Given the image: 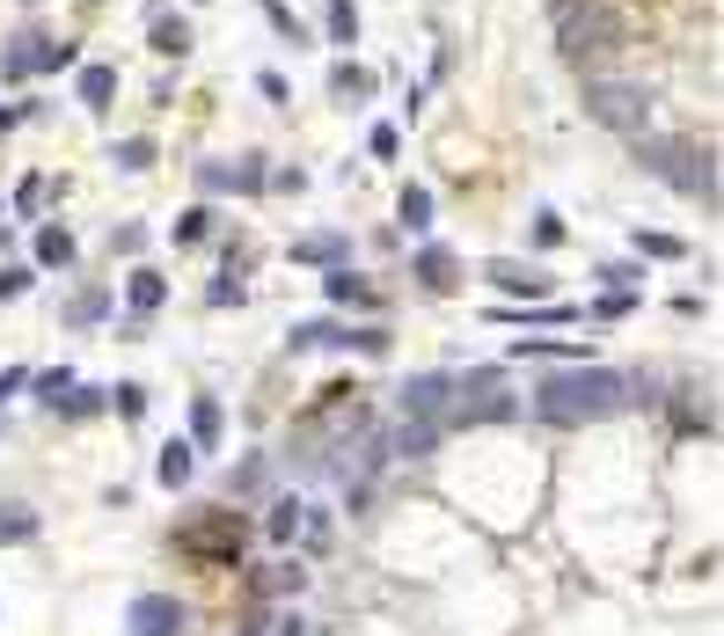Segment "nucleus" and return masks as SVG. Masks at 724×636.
<instances>
[{
	"mask_svg": "<svg viewBox=\"0 0 724 636\" xmlns=\"http://www.w3.org/2000/svg\"><path fill=\"white\" fill-rule=\"evenodd\" d=\"M183 600H169V593H140L132 600V615H124V629L132 636H183Z\"/></svg>",
	"mask_w": 724,
	"mask_h": 636,
	"instance_id": "obj_8",
	"label": "nucleus"
},
{
	"mask_svg": "<svg viewBox=\"0 0 724 636\" xmlns=\"http://www.w3.org/2000/svg\"><path fill=\"white\" fill-rule=\"evenodd\" d=\"M607 293H644V264H601Z\"/></svg>",
	"mask_w": 724,
	"mask_h": 636,
	"instance_id": "obj_31",
	"label": "nucleus"
},
{
	"mask_svg": "<svg viewBox=\"0 0 724 636\" xmlns=\"http://www.w3.org/2000/svg\"><path fill=\"white\" fill-rule=\"evenodd\" d=\"M30 285H37V271H30V264H0V301H22Z\"/></svg>",
	"mask_w": 724,
	"mask_h": 636,
	"instance_id": "obj_33",
	"label": "nucleus"
},
{
	"mask_svg": "<svg viewBox=\"0 0 724 636\" xmlns=\"http://www.w3.org/2000/svg\"><path fill=\"white\" fill-rule=\"evenodd\" d=\"M37 264H59V271L73 264V234L59 228V220H52V228H37Z\"/></svg>",
	"mask_w": 724,
	"mask_h": 636,
	"instance_id": "obj_21",
	"label": "nucleus"
},
{
	"mask_svg": "<svg viewBox=\"0 0 724 636\" xmlns=\"http://www.w3.org/2000/svg\"><path fill=\"white\" fill-rule=\"evenodd\" d=\"M330 44H359V8L352 0H330Z\"/></svg>",
	"mask_w": 724,
	"mask_h": 636,
	"instance_id": "obj_30",
	"label": "nucleus"
},
{
	"mask_svg": "<svg viewBox=\"0 0 724 636\" xmlns=\"http://www.w3.org/2000/svg\"><path fill=\"white\" fill-rule=\"evenodd\" d=\"M67 388H73V373H67V366H59V373H37V403H44V410H52Z\"/></svg>",
	"mask_w": 724,
	"mask_h": 636,
	"instance_id": "obj_37",
	"label": "nucleus"
},
{
	"mask_svg": "<svg viewBox=\"0 0 724 636\" xmlns=\"http://www.w3.org/2000/svg\"><path fill=\"white\" fill-rule=\"evenodd\" d=\"M0 220H8V205H0Z\"/></svg>",
	"mask_w": 724,
	"mask_h": 636,
	"instance_id": "obj_49",
	"label": "nucleus"
},
{
	"mask_svg": "<svg viewBox=\"0 0 724 636\" xmlns=\"http://www.w3.org/2000/svg\"><path fill=\"white\" fill-rule=\"evenodd\" d=\"M183 548H191V556H234V548H242V519L220 513L212 527H191V534H183Z\"/></svg>",
	"mask_w": 724,
	"mask_h": 636,
	"instance_id": "obj_11",
	"label": "nucleus"
},
{
	"mask_svg": "<svg viewBox=\"0 0 724 636\" xmlns=\"http://www.w3.org/2000/svg\"><path fill=\"white\" fill-rule=\"evenodd\" d=\"M446 403H454V373H410V381H403V424L440 432V424H446Z\"/></svg>",
	"mask_w": 724,
	"mask_h": 636,
	"instance_id": "obj_6",
	"label": "nucleus"
},
{
	"mask_svg": "<svg viewBox=\"0 0 724 636\" xmlns=\"http://www.w3.org/2000/svg\"><path fill=\"white\" fill-rule=\"evenodd\" d=\"M103 307H110V293H81V301H73V322H103Z\"/></svg>",
	"mask_w": 724,
	"mask_h": 636,
	"instance_id": "obj_42",
	"label": "nucleus"
},
{
	"mask_svg": "<svg viewBox=\"0 0 724 636\" xmlns=\"http://www.w3.org/2000/svg\"><path fill=\"white\" fill-rule=\"evenodd\" d=\"M630 307H636V293H601V301H593V315L615 322V315H630Z\"/></svg>",
	"mask_w": 724,
	"mask_h": 636,
	"instance_id": "obj_43",
	"label": "nucleus"
},
{
	"mask_svg": "<svg viewBox=\"0 0 724 636\" xmlns=\"http://www.w3.org/2000/svg\"><path fill=\"white\" fill-rule=\"evenodd\" d=\"M395 212H403V228H410V234H424V228H432V191H424V183H403Z\"/></svg>",
	"mask_w": 724,
	"mask_h": 636,
	"instance_id": "obj_19",
	"label": "nucleus"
},
{
	"mask_svg": "<svg viewBox=\"0 0 724 636\" xmlns=\"http://www.w3.org/2000/svg\"><path fill=\"white\" fill-rule=\"evenodd\" d=\"M630 44V16H622L615 0H585V8H564V52L579 59H607Z\"/></svg>",
	"mask_w": 724,
	"mask_h": 636,
	"instance_id": "obj_4",
	"label": "nucleus"
},
{
	"mask_svg": "<svg viewBox=\"0 0 724 636\" xmlns=\"http://www.w3.org/2000/svg\"><path fill=\"white\" fill-rule=\"evenodd\" d=\"M271 534H279V542H293V534H301V505H279V513H271Z\"/></svg>",
	"mask_w": 724,
	"mask_h": 636,
	"instance_id": "obj_41",
	"label": "nucleus"
},
{
	"mask_svg": "<svg viewBox=\"0 0 724 636\" xmlns=\"http://www.w3.org/2000/svg\"><path fill=\"white\" fill-rule=\"evenodd\" d=\"M257 95H264V103H293V89H285V73H257Z\"/></svg>",
	"mask_w": 724,
	"mask_h": 636,
	"instance_id": "obj_40",
	"label": "nucleus"
},
{
	"mask_svg": "<svg viewBox=\"0 0 724 636\" xmlns=\"http://www.w3.org/2000/svg\"><path fill=\"white\" fill-rule=\"evenodd\" d=\"M330 336H336V322H293V330H285V352H315V344H330Z\"/></svg>",
	"mask_w": 724,
	"mask_h": 636,
	"instance_id": "obj_27",
	"label": "nucleus"
},
{
	"mask_svg": "<svg viewBox=\"0 0 724 636\" xmlns=\"http://www.w3.org/2000/svg\"><path fill=\"white\" fill-rule=\"evenodd\" d=\"M644 256L673 264V256H688V242H681V234H644V228H636V264H644Z\"/></svg>",
	"mask_w": 724,
	"mask_h": 636,
	"instance_id": "obj_25",
	"label": "nucleus"
},
{
	"mask_svg": "<svg viewBox=\"0 0 724 636\" xmlns=\"http://www.w3.org/2000/svg\"><path fill=\"white\" fill-rule=\"evenodd\" d=\"M191 440L198 446H220V403H212V395H198V403H191Z\"/></svg>",
	"mask_w": 724,
	"mask_h": 636,
	"instance_id": "obj_26",
	"label": "nucleus"
},
{
	"mask_svg": "<svg viewBox=\"0 0 724 636\" xmlns=\"http://www.w3.org/2000/svg\"><path fill=\"white\" fill-rule=\"evenodd\" d=\"M198 183L205 191H264V161L257 154H242V161H198Z\"/></svg>",
	"mask_w": 724,
	"mask_h": 636,
	"instance_id": "obj_9",
	"label": "nucleus"
},
{
	"mask_svg": "<svg viewBox=\"0 0 724 636\" xmlns=\"http://www.w3.org/2000/svg\"><path fill=\"white\" fill-rule=\"evenodd\" d=\"M37 205H44V176H30V183L16 191V212H37Z\"/></svg>",
	"mask_w": 724,
	"mask_h": 636,
	"instance_id": "obj_45",
	"label": "nucleus"
},
{
	"mask_svg": "<svg viewBox=\"0 0 724 636\" xmlns=\"http://www.w3.org/2000/svg\"><path fill=\"white\" fill-rule=\"evenodd\" d=\"M527 234H534V249H556V242H564V220H556V212L542 205V212H534V228H527Z\"/></svg>",
	"mask_w": 724,
	"mask_h": 636,
	"instance_id": "obj_35",
	"label": "nucleus"
},
{
	"mask_svg": "<svg viewBox=\"0 0 724 636\" xmlns=\"http://www.w3.org/2000/svg\"><path fill=\"white\" fill-rule=\"evenodd\" d=\"M585 118H601L607 132H644L652 124V95L636 89V81H607V73H585Z\"/></svg>",
	"mask_w": 724,
	"mask_h": 636,
	"instance_id": "obj_5",
	"label": "nucleus"
},
{
	"mask_svg": "<svg viewBox=\"0 0 724 636\" xmlns=\"http://www.w3.org/2000/svg\"><path fill=\"white\" fill-rule=\"evenodd\" d=\"M279 636H308V629H301V622H279Z\"/></svg>",
	"mask_w": 724,
	"mask_h": 636,
	"instance_id": "obj_48",
	"label": "nucleus"
},
{
	"mask_svg": "<svg viewBox=\"0 0 724 636\" xmlns=\"http://www.w3.org/2000/svg\"><path fill=\"white\" fill-rule=\"evenodd\" d=\"M636 381L615 366H564V373H549L542 388H534V417L542 424H601L615 417V410L636 403Z\"/></svg>",
	"mask_w": 724,
	"mask_h": 636,
	"instance_id": "obj_1",
	"label": "nucleus"
},
{
	"mask_svg": "<svg viewBox=\"0 0 724 636\" xmlns=\"http://www.w3.org/2000/svg\"><path fill=\"white\" fill-rule=\"evenodd\" d=\"M110 161L140 176V169H154V140H147V132H132V140H118V147H110Z\"/></svg>",
	"mask_w": 724,
	"mask_h": 636,
	"instance_id": "obj_23",
	"label": "nucleus"
},
{
	"mask_svg": "<svg viewBox=\"0 0 724 636\" xmlns=\"http://www.w3.org/2000/svg\"><path fill=\"white\" fill-rule=\"evenodd\" d=\"M191 468H198V446H191V440H169V446H161V461H154V476L169 483V491H183V483H191Z\"/></svg>",
	"mask_w": 724,
	"mask_h": 636,
	"instance_id": "obj_14",
	"label": "nucleus"
},
{
	"mask_svg": "<svg viewBox=\"0 0 724 636\" xmlns=\"http://www.w3.org/2000/svg\"><path fill=\"white\" fill-rule=\"evenodd\" d=\"M366 147H373L381 161H395V147H403V132H395V124H373V132H366Z\"/></svg>",
	"mask_w": 724,
	"mask_h": 636,
	"instance_id": "obj_39",
	"label": "nucleus"
},
{
	"mask_svg": "<svg viewBox=\"0 0 724 636\" xmlns=\"http://www.w3.org/2000/svg\"><path fill=\"white\" fill-rule=\"evenodd\" d=\"M483 279H491L505 301H527V307L549 301V271H542V264H520V256H491V264H483Z\"/></svg>",
	"mask_w": 724,
	"mask_h": 636,
	"instance_id": "obj_7",
	"label": "nucleus"
},
{
	"mask_svg": "<svg viewBox=\"0 0 724 636\" xmlns=\"http://www.w3.org/2000/svg\"><path fill=\"white\" fill-rule=\"evenodd\" d=\"M81 110H110V95H118V67H81Z\"/></svg>",
	"mask_w": 724,
	"mask_h": 636,
	"instance_id": "obj_17",
	"label": "nucleus"
},
{
	"mask_svg": "<svg viewBox=\"0 0 724 636\" xmlns=\"http://www.w3.org/2000/svg\"><path fill=\"white\" fill-rule=\"evenodd\" d=\"M59 67H81L73 37H44V30H37V44H30V73H59Z\"/></svg>",
	"mask_w": 724,
	"mask_h": 636,
	"instance_id": "obj_15",
	"label": "nucleus"
},
{
	"mask_svg": "<svg viewBox=\"0 0 724 636\" xmlns=\"http://www.w3.org/2000/svg\"><path fill=\"white\" fill-rule=\"evenodd\" d=\"M330 344H336V352H359V359H389V330H381V322H359V330H336Z\"/></svg>",
	"mask_w": 724,
	"mask_h": 636,
	"instance_id": "obj_16",
	"label": "nucleus"
},
{
	"mask_svg": "<svg viewBox=\"0 0 724 636\" xmlns=\"http://www.w3.org/2000/svg\"><path fill=\"white\" fill-rule=\"evenodd\" d=\"M205 228H212V212H205V205H191V212L177 220V242H205Z\"/></svg>",
	"mask_w": 724,
	"mask_h": 636,
	"instance_id": "obj_38",
	"label": "nucleus"
},
{
	"mask_svg": "<svg viewBox=\"0 0 724 636\" xmlns=\"http://www.w3.org/2000/svg\"><path fill=\"white\" fill-rule=\"evenodd\" d=\"M636 169H652L658 183H673L681 198H695V205H717V161H710V147L695 140H666V132H636Z\"/></svg>",
	"mask_w": 724,
	"mask_h": 636,
	"instance_id": "obj_2",
	"label": "nucleus"
},
{
	"mask_svg": "<svg viewBox=\"0 0 724 636\" xmlns=\"http://www.w3.org/2000/svg\"><path fill=\"white\" fill-rule=\"evenodd\" d=\"M124 301H132V322H147V315H154L161 301H169V279H161L154 264H140L132 279H124Z\"/></svg>",
	"mask_w": 724,
	"mask_h": 636,
	"instance_id": "obj_12",
	"label": "nucleus"
},
{
	"mask_svg": "<svg viewBox=\"0 0 724 636\" xmlns=\"http://www.w3.org/2000/svg\"><path fill=\"white\" fill-rule=\"evenodd\" d=\"M154 52L161 59H183V52H191V22H183V16H154Z\"/></svg>",
	"mask_w": 724,
	"mask_h": 636,
	"instance_id": "obj_18",
	"label": "nucleus"
},
{
	"mask_svg": "<svg viewBox=\"0 0 724 636\" xmlns=\"http://www.w3.org/2000/svg\"><path fill=\"white\" fill-rule=\"evenodd\" d=\"M249 301V285H242V264L220 271V285H212V307H242Z\"/></svg>",
	"mask_w": 724,
	"mask_h": 636,
	"instance_id": "obj_32",
	"label": "nucleus"
},
{
	"mask_svg": "<svg viewBox=\"0 0 724 636\" xmlns=\"http://www.w3.org/2000/svg\"><path fill=\"white\" fill-rule=\"evenodd\" d=\"M418 285H424V293H454V285H461V256H454V249H440V242H424L418 249Z\"/></svg>",
	"mask_w": 724,
	"mask_h": 636,
	"instance_id": "obj_10",
	"label": "nucleus"
},
{
	"mask_svg": "<svg viewBox=\"0 0 724 636\" xmlns=\"http://www.w3.org/2000/svg\"><path fill=\"white\" fill-rule=\"evenodd\" d=\"M520 417V395L505 381V366H476L454 373V403H446V424H505Z\"/></svg>",
	"mask_w": 724,
	"mask_h": 636,
	"instance_id": "obj_3",
	"label": "nucleus"
},
{
	"mask_svg": "<svg viewBox=\"0 0 724 636\" xmlns=\"http://www.w3.org/2000/svg\"><path fill=\"white\" fill-rule=\"evenodd\" d=\"M30 44H37V30H30V37H16V44L0 52V73H8V81H22V73H30Z\"/></svg>",
	"mask_w": 724,
	"mask_h": 636,
	"instance_id": "obj_34",
	"label": "nucleus"
},
{
	"mask_svg": "<svg viewBox=\"0 0 724 636\" xmlns=\"http://www.w3.org/2000/svg\"><path fill=\"white\" fill-rule=\"evenodd\" d=\"M322 293H330V301H336V307H344V301H373V285H366V279H359V271H352V264H336V271H330V279H322Z\"/></svg>",
	"mask_w": 724,
	"mask_h": 636,
	"instance_id": "obj_20",
	"label": "nucleus"
},
{
	"mask_svg": "<svg viewBox=\"0 0 724 636\" xmlns=\"http://www.w3.org/2000/svg\"><path fill=\"white\" fill-rule=\"evenodd\" d=\"M497 322H527V330H556V322H571V307L542 301V307H497Z\"/></svg>",
	"mask_w": 724,
	"mask_h": 636,
	"instance_id": "obj_22",
	"label": "nucleus"
},
{
	"mask_svg": "<svg viewBox=\"0 0 724 636\" xmlns=\"http://www.w3.org/2000/svg\"><path fill=\"white\" fill-rule=\"evenodd\" d=\"M293 264L336 271V264H352V242H344V234H301V242H293Z\"/></svg>",
	"mask_w": 724,
	"mask_h": 636,
	"instance_id": "obj_13",
	"label": "nucleus"
},
{
	"mask_svg": "<svg viewBox=\"0 0 724 636\" xmlns=\"http://www.w3.org/2000/svg\"><path fill=\"white\" fill-rule=\"evenodd\" d=\"M110 249H118V256H140V249H147V228H118V234H110Z\"/></svg>",
	"mask_w": 724,
	"mask_h": 636,
	"instance_id": "obj_44",
	"label": "nucleus"
},
{
	"mask_svg": "<svg viewBox=\"0 0 724 636\" xmlns=\"http://www.w3.org/2000/svg\"><path fill=\"white\" fill-rule=\"evenodd\" d=\"M16 388H30V373H22V366H0V403H8Z\"/></svg>",
	"mask_w": 724,
	"mask_h": 636,
	"instance_id": "obj_46",
	"label": "nucleus"
},
{
	"mask_svg": "<svg viewBox=\"0 0 724 636\" xmlns=\"http://www.w3.org/2000/svg\"><path fill=\"white\" fill-rule=\"evenodd\" d=\"M330 95H373V73L352 67V59H336L330 67Z\"/></svg>",
	"mask_w": 724,
	"mask_h": 636,
	"instance_id": "obj_24",
	"label": "nucleus"
},
{
	"mask_svg": "<svg viewBox=\"0 0 724 636\" xmlns=\"http://www.w3.org/2000/svg\"><path fill=\"white\" fill-rule=\"evenodd\" d=\"M30 534H37L30 505H0V542H30Z\"/></svg>",
	"mask_w": 724,
	"mask_h": 636,
	"instance_id": "obj_28",
	"label": "nucleus"
},
{
	"mask_svg": "<svg viewBox=\"0 0 724 636\" xmlns=\"http://www.w3.org/2000/svg\"><path fill=\"white\" fill-rule=\"evenodd\" d=\"M264 22L271 30L285 37V44H308V30H301V16H293V8H285V0H264Z\"/></svg>",
	"mask_w": 724,
	"mask_h": 636,
	"instance_id": "obj_29",
	"label": "nucleus"
},
{
	"mask_svg": "<svg viewBox=\"0 0 724 636\" xmlns=\"http://www.w3.org/2000/svg\"><path fill=\"white\" fill-rule=\"evenodd\" d=\"M16 118H22V110H16V103H0V132H8V124H16Z\"/></svg>",
	"mask_w": 724,
	"mask_h": 636,
	"instance_id": "obj_47",
	"label": "nucleus"
},
{
	"mask_svg": "<svg viewBox=\"0 0 724 636\" xmlns=\"http://www.w3.org/2000/svg\"><path fill=\"white\" fill-rule=\"evenodd\" d=\"M110 403H118L124 417H147V388H140V381H118V388H110Z\"/></svg>",
	"mask_w": 724,
	"mask_h": 636,
	"instance_id": "obj_36",
	"label": "nucleus"
}]
</instances>
